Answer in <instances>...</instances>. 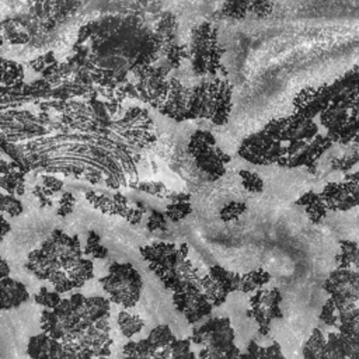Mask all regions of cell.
Listing matches in <instances>:
<instances>
[{
    "mask_svg": "<svg viewBox=\"0 0 359 359\" xmlns=\"http://www.w3.org/2000/svg\"><path fill=\"white\" fill-rule=\"evenodd\" d=\"M191 339L196 345H203L199 358H236L240 356L234 345V331L229 317H215L199 328L192 330Z\"/></svg>",
    "mask_w": 359,
    "mask_h": 359,
    "instance_id": "obj_1",
    "label": "cell"
},
{
    "mask_svg": "<svg viewBox=\"0 0 359 359\" xmlns=\"http://www.w3.org/2000/svg\"><path fill=\"white\" fill-rule=\"evenodd\" d=\"M98 282L108 293L109 300L125 309L133 307L137 303L143 287L140 273L129 262L111 264L108 275L100 278Z\"/></svg>",
    "mask_w": 359,
    "mask_h": 359,
    "instance_id": "obj_2",
    "label": "cell"
},
{
    "mask_svg": "<svg viewBox=\"0 0 359 359\" xmlns=\"http://www.w3.org/2000/svg\"><path fill=\"white\" fill-rule=\"evenodd\" d=\"M188 151L194 157L195 164L199 170L206 172L210 180L220 178L224 172V164L231 158L219 146H216V139L209 130H195L188 143Z\"/></svg>",
    "mask_w": 359,
    "mask_h": 359,
    "instance_id": "obj_3",
    "label": "cell"
},
{
    "mask_svg": "<svg viewBox=\"0 0 359 359\" xmlns=\"http://www.w3.org/2000/svg\"><path fill=\"white\" fill-rule=\"evenodd\" d=\"M323 289L335 302L339 311L355 307L359 300V271L337 266L327 276Z\"/></svg>",
    "mask_w": 359,
    "mask_h": 359,
    "instance_id": "obj_4",
    "label": "cell"
},
{
    "mask_svg": "<svg viewBox=\"0 0 359 359\" xmlns=\"http://www.w3.org/2000/svg\"><path fill=\"white\" fill-rule=\"evenodd\" d=\"M264 130L282 143L310 142L318 135V126L314 123L313 118H304L296 112L290 116L271 121Z\"/></svg>",
    "mask_w": 359,
    "mask_h": 359,
    "instance_id": "obj_5",
    "label": "cell"
},
{
    "mask_svg": "<svg viewBox=\"0 0 359 359\" xmlns=\"http://www.w3.org/2000/svg\"><path fill=\"white\" fill-rule=\"evenodd\" d=\"M282 294L280 290L273 287L271 290L257 289L255 294L250 297L251 309L247 310V317H251L258 324V332L268 335L271 331V321L273 318H282L280 310Z\"/></svg>",
    "mask_w": 359,
    "mask_h": 359,
    "instance_id": "obj_6",
    "label": "cell"
},
{
    "mask_svg": "<svg viewBox=\"0 0 359 359\" xmlns=\"http://www.w3.org/2000/svg\"><path fill=\"white\" fill-rule=\"evenodd\" d=\"M172 303L189 324H195L209 316L215 307L199 285H192L184 292H174Z\"/></svg>",
    "mask_w": 359,
    "mask_h": 359,
    "instance_id": "obj_7",
    "label": "cell"
},
{
    "mask_svg": "<svg viewBox=\"0 0 359 359\" xmlns=\"http://www.w3.org/2000/svg\"><path fill=\"white\" fill-rule=\"evenodd\" d=\"M325 206L331 212H346L359 206V182L352 180L332 181L320 192Z\"/></svg>",
    "mask_w": 359,
    "mask_h": 359,
    "instance_id": "obj_8",
    "label": "cell"
},
{
    "mask_svg": "<svg viewBox=\"0 0 359 359\" xmlns=\"http://www.w3.org/2000/svg\"><path fill=\"white\" fill-rule=\"evenodd\" d=\"M332 101V94L328 84L320 87H306L300 90L293 98V109L304 118H314L320 115Z\"/></svg>",
    "mask_w": 359,
    "mask_h": 359,
    "instance_id": "obj_9",
    "label": "cell"
},
{
    "mask_svg": "<svg viewBox=\"0 0 359 359\" xmlns=\"http://www.w3.org/2000/svg\"><path fill=\"white\" fill-rule=\"evenodd\" d=\"M334 140L325 133V135H316L314 139H311L300 151H297L294 156L287 158L282 167L294 168V167H306L311 174L317 172V163L320 157L332 147Z\"/></svg>",
    "mask_w": 359,
    "mask_h": 359,
    "instance_id": "obj_10",
    "label": "cell"
},
{
    "mask_svg": "<svg viewBox=\"0 0 359 359\" xmlns=\"http://www.w3.org/2000/svg\"><path fill=\"white\" fill-rule=\"evenodd\" d=\"M191 98V88L185 87L180 80L170 79V90L165 102L158 108L160 114L177 121H187V112Z\"/></svg>",
    "mask_w": 359,
    "mask_h": 359,
    "instance_id": "obj_11",
    "label": "cell"
},
{
    "mask_svg": "<svg viewBox=\"0 0 359 359\" xmlns=\"http://www.w3.org/2000/svg\"><path fill=\"white\" fill-rule=\"evenodd\" d=\"M330 86L332 101L359 107V66H353Z\"/></svg>",
    "mask_w": 359,
    "mask_h": 359,
    "instance_id": "obj_12",
    "label": "cell"
},
{
    "mask_svg": "<svg viewBox=\"0 0 359 359\" xmlns=\"http://www.w3.org/2000/svg\"><path fill=\"white\" fill-rule=\"evenodd\" d=\"M28 356L31 358H67L63 342L43 332L31 337L28 341Z\"/></svg>",
    "mask_w": 359,
    "mask_h": 359,
    "instance_id": "obj_13",
    "label": "cell"
},
{
    "mask_svg": "<svg viewBox=\"0 0 359 359\" xmlns=\"http://www.w3.org/2000/svg\"><path fill=\"white\" fill-rule=\"evenodd\" d=\"M1 310H11L29 299V293L24 283L8 276L1 278Z\"/></svg>",
    "mask_w": 359,
    "mask_h": 359,
    "instance_id": "obj_14",
    "label": "cell"
},
{
    "mask_svg": "<svg viewBox=\"0 0 359 359\" xmlns=\"http://www.w3.org/2000/svg\"><path fill=\"white\" fill-rule=\"evenodd\" d=\"M296 205L299 206H304L306 209V213L310 219L311 223L314 224H318L323 222V219L327 216V206L321 198V195L318 192H314V191H307L304 192L297 201H296Z\"/></svg>",
    "mask_w": 359,
    "mask_h": 359,
    "instance_id": "obj_15",
    "label": "cell"
},
{
    "mask_svg": "<svg viewBox=\"0 0 359 359\" xmlns=\"http://www.w3.org/2000/svg\"><path fill=\"white\" fill-rule=\"evenodd\" d=\"M231 93H233V86L227 80H222L217 100H216L215 114L210 119L213 125H224L229 121L230 111H231Z\"/></svg>",
    "mask_w": 359,
    "mask_h": 359,
    "instance_id": "obj_16",
    "label": "cell"
},
{
    "mask_svg": "<svg viewBox=\"0 0 359 359\" xmlns=\"http://www.w3.org/2000/svg\"><path fill=\"white\" fill-rule=\"evenodd\" d=\"M167 199H170V203L167 205V209H165V215H167L168 220L180 222L192 212V206L189 202L191 201L189 194L171 192Z\"/></svg>",
    "mask_w": 359,
    "mask_h": 359,
    "instance_id": "obj_17",
    "label": "cell"
},
{
    "mask_svg": "<svg viewBox=\"0 0 359 359\" xmlns=\"http://www.w3.org/2000/svg\"><path fill=\"white\" fill-rule=\"evenodd\" d=\"M209 275L213 278L219 289L227 296L230 292L238 290L240 289V280L241 275L237 272H231L224 269L220 265H212L209 268Z\"/></svg>",
    "mask_w": 359,
    "mask_h": 359,
    "instance_id": "obj_18",
    "label": "cell"
},
{
    "mask_svg": "<svg viewBox=\"0 0 359 359\" xmlns=\"http://www.w3.org/2000/svg\"><path fill=\"white\" fill-rule=\"evenodd\" d=\"M337 266L359 271V244L352 240H339V252L335 255Z\"/></svg>",
    "mask_w": 359,
    "mask_h": 359,
    "instance_id": "obj_19",
    "label": "cell"
},
{
    "mask_svg": "<svg viewBox=\"0 0 359 359\" xmlns=\"http://www.w3.org/2000/svg\"><path fill=\"white\" fill-rule=\"evenodd\" d=\"M358 164H359V144H355V143L348 144L342 156H335L330 161L331 170L341 171L344 174L349 172Z\"/></svg>",
    "mask_w": 359,
    "mask_h": 359,
    "instance_id": "obj_20",
    "label": "cell"
},
{
    "mask_svg": "<svg viewBox=\"0 0 359 359\" xmlns=\"http://www.w3.org/2000/svg\"><path fill=\"white\" fill-rule=\"evenodd\" d=\"M0 187L3 191L13 195H24L25 192V172L17 168H11L7 174H1Z\"/></svg>",
    "mask_w": 359,
    "mask_h": 359,
    "instance_id": "obj_21",
    "label": "cell"
},
{
    "mask_svg": "<svg viewBox=\"0 0 359 359\" xmlns=\"http://www.w3.org/2000/svg\"><path fill=\"white\" fill-rule=\"evenodd\" d=\"M66 272L69 278L73 280L74 287L79 289L94 276V265L91 259L80 258L72 268L66 269Z\"/></svg>",
    "mask_w": 359,
    "mask_h": 359,
    "instance_id": "obj_22",
    "label": "cell"
},
{
    "mask_svg": "<svg viewBox=\"0 0 359 359\" xmlns=\"http://www.w3.org/2000/svg\"><path fill=\"white\" fill-rule=\"evenodd\" d=\"M325 345H327V338L324 337L323 331L320 328H314L311 331V335L303 345V356L314 358V359L324 358L325 356Z\"/></svg>",
    "mask_w": 359,
    "mask_h": 359,
    "instance_id": "obj_23",
    "label": "cell"
},
{
    "mask_svg": "<svg viewBox=\"0 0 359 359\" xmlns=\"http://www.w3.org/2000/svg\"><path fill=\"white\" fill-rule=\"evenodd\" d=\"M271 279V275L264 271V269H254L250 271L244 275H241V280H240V292L243 293H250V292H255L257 289L262 287L265 283H268Z\"/></svg>",
    "mask_w": 359,
    "mask_h": 359,
    "instance_id": "obj_24",
    "label": "cell"
},
{
    "mask_svg": "<svg viewBox=\"0 0 359 359\" xmlns=\"http://www.w3.org/2000/svg\"><path fill=\"white\" fill-rule=\"evenodd\" d=\"M338 331L359 338V307H351L339 311Z\"/></svg>",
    "mask_w": 359,
    "mask_h": 359,
    "instance_id": "obj_25",
    "label": "cell"
},
{
    "mask_svg": "<svg viewBox=\"0 0 359 359\" xmlns=\"http://www.w3.org/2000/svg\"><path fill=\"white\" fill-rule=\"evenodd\" d=\"M86 307H87V320L90 323H95L101 318L109 317V309H111L109 300L102 296L87 297Z\"/></svg>",
    "mask_w": 359,
    "mask_h": 359,
    "instance_id": "obj_26",
    "label": "cell"
},
{
    "mask_svg": "<svg viewBox=\"0 0 359 359\" xmlns=\"http://www.w3.org/2000/svg\"><path fill=\"white\" fill-rule=\"evenodd\" d=\"M174 339H175L174 334L171 332L170 327L165 324H161V325H157L156 328H153L147 337V341L150 342L151 348L154 349V358H157V353L161 349L167 348Z\"/></svg>",
    "mask_w": 359,
    "mask_h": 359,
    "instance_id": "obj_27",
    "label": "cell"
},
{
    "mask_svg": "<svg viewBox=\"0 0 359 359\" xmlns=\"http://www.w3.org/2000/svg\"><path fill=\"white\" fill-rule=\"evenodd\" d=\"M191 337L185 339H174L167 348L157 353V358H195L196 355L191 351Z\"/></svg>",
    "mask_w": 359,
    "mask_h": 359,
    "instance_id": "obj_28",
    "label": "cell"
},
{
    "mask_svg": "<svg viewBox=\"0 0 359 359\" xmlns=\"http://www.w3.org/2000/svg\"><path fill=\"white\" fill-rule=\"evenodd\" d=\"M118 325H119L121 332L123 334V337L130 339L135 334L142 331V328L144 325V321L139 316L130 314L126 310H122L118 314Z\"/></svg>",
    "mask_w": 359,
    "mask_h": 359,
    "instance_id": "obj_29",
    "label": "cell"
},
{
    "mask_svg": "<svg viewBox=\"0 0 359 359\" xmlns=\"http://www.w3.org/2000/svg\"><path fill=\"white\" fill-rule=\"evenodd\" d=\"M41 328L43 332L49 334L55 339L62 341L65 337V330L62 328V325L52 309H45L41 313Z\"/></svg>",
    "mask_w": 359,
    "mask_h": 359,
    "instance_id": "obj_30",
    "label": "cell"
},
{
    "mask_svg": "<svg viewBox=\"0 0 359 359\" xmlns=\"http://www.w3.org/2000/svg\"><path fill=\"white\" fill-rule=\"evenodd\" d=\"M201 287H202L203 293L208 296V299L213 303L215 307L222 306L226 302V299H227V296L219 289V286L216 285L213 278L209 275V272L202 276Z\"/></svg>",
    "mask_w": 359,
    "mask_h": 359,
    "instance_id": "obj_31",
    "label": "cell"
},
{
    "mask_svg": "<svg viewBox=\"0 0 359 359\" xmlns=\"http://www.w3.org/2000/svg\"><path fill=\"white\" fill-rule=\"evenodd\" d=\"M1 84L3 86H15L22 83L24 77V69L22 66L17 65L15 62H10L3 59V66H1Z\"/></svg>",
    "mask_w": 359,
    "mask_h": 359,
    "instance_id": "obj_32",
    "label": "cell"
},
{
    "mask_svg": "<svg viewBox=\"0 0 359 359\" xmlns=\"http://www.w3.org/2000/svg\"><path fill=\"white\" fill-rule=\"evenodd\" d=\"M123 355L129 358H154V349L151 348L147 338L137 342L129 341L123 346Z\"/></svg>",
    "mask_w": 359,
    "mask_h": 359,
    "instance_id": "obj_33",
    "label": "cell"
},
{
    "mask_svg": "<svg viewBox=\"0 0 359 359\" xmlns=\"http://www.w3.org/2000/svg\"><path fill=\"white\" fill-rule=\"evenodd\" d=\"M84 254L97 259H105L109 254L108 248L100 243V236L94 230H90L87 233V244L84 248Z\"/></svg>",
    "mask_w": 359,
    "mask_h": 359,
    "instance_id": "obj_34",
    "label": "cell"
},
{
    "mask_svg": "<svg viewBox=\"0 0 359 359\" xmlns=\"http://www.w3.org/2000/svg\"><path fill=\"white\" fill-rule=\"evenodd\" d=\"M86 199L98 210L105 215H115V203L112 198H108L104 194H97L95 191H87Z\"/></svg>",
    "mask_w": 359,
    "mask_h": 359,
    "instance_id": "obj_35",
    "label": "cell"
},
{
    "mask_svg": "<svg viewBox=\"0 0 359 359\" xmlns=\"http://www.w3.org/2000/svg\"><path fill=\"white\" fill-rule=\"evenodd\" d=\"M324 358H345V349H344V338L342 332H330L327 335V345H325V356Z\"/></svg>",
    "mask_w": 359,
    "mask_h": 359,
    "instance_id": "obj_36",
    "label": "cell"
},
{
    "mask_svg": "<svg viewBox=\"0 0 359 359\" xmlns=\"http://www.w3.org/2000/svg\"><path fill=\"white\" fill-rule=\"evenodd\" d=\"M318 320L323 324H325V325L338 328V324H339V309L337 307L335 302L331 297H328L325 300V303L323 304L321 311L318 314Z\"/></svg>",
    "mask_w": 359,
    "mask_h": 359,
    "instance_id": "obj_37",
    "label": "cell"
},
{
    "mask_svg": "<svg viewBox=\"0 0 359 359\" xmlns=\"http://www.w3.org/2000/svg\"><path fill=\"white\" fill-rule=\"evenodd\" d=\"M130 188H135L137 191L146 192L149 195L157 196V198H168V195L171 194V191L160 181H142L139 184H130Z\"/></svg>",
    "mask_w": 359,
    "mask_h": 359,
    "instance_id": "obj_38",
    "label": "cell"
},
{
    "mask_svg": "<svg viewBox=\"0 0 359 359\" xmlns=\"http://www.w3.org/2000/svg\"><path fill=\"white\" fill-rule=\"evenodd\" d=\"M238 175L241 177V184L244 189L250 194H261L264 191V180L258 174L248 170H241Z\"/></svg>",
    "mask_w": 359,
    "mask_h": 359,
    "instance_id": "obj_39",
    "label": "cell"
},
{
    "mask_svg": "<svg viewBox=\"0 0 359 359\" xmlns=\"http://www.w3.org/2000/svg\"><path fill=\"white\" fill-rule=\"evenodd\" d=\"M247 209H248V206L245 202L231 201L220 209L219 217L222 222H231V220L238 219Z\"/></svg>",
    "mask_w": 359,
    "mask_h": 359,
    "instance_id": "obj_40",
    "label": "cell"
},
{
    "mask_svg": "<svg viewBox=\"0 0 359 359\" xmlns=\"http://www.w3.org/2000/svg\"><path fill=\"white\" fill-rule=\"evenodd\" d=\"M48 280L53 285V289L56 292H59V293H65V292H69V290L74 289V283L69 278V275H67V272L65 269L53 271Z\"/></svg>",
    "mask_w": 359,
    "mask_h": 359,
    "instance_id": "obj_41",
    "label": "cell"
},
{
    "mask_svg": "<svg viewBox=\"0 0 359 359\" xmlns=\"http://www.w3.org/2000/svg\"><path fill=\"white\" fill-rule=\"evenodd\" d=\"M24 210L22 203L20 202V199H17L13 194H6V191H3L1 194V213L3 215H8L11 217H15L18 215H21Z\"/></svg>",
    "mask_w": 359,
    "mask_h": 359,
    "instance_id": "obj_42",
    "label": "cell"
},
{
    "mask_svg": "<svg viewBox=\"0 0 359 359\" xmlns=\"http://www.w3.org/2000/svg\"><path fill=\"white\" fill-rule=\"evenodd\" d=\"M60 293L59 292H49L46 287H41L39 292L34 296V300L36 302V304L43 306L45 309H55L60 302Z\"/></svg>",
    "mask_w": 359,
    "mask_h": 359,
    "instance_id": "obj_43",
    "label": "cell"
},
{
    "mask_svg": "<svg viewBox=\"0 0 359 359\" xmlns=\"http://www.w3.org/2000/svg\"><path fill=\"white\" fill-rule=\"evenodd\" d=\"M251 0H229L224 4V13L231 18H241L250 8Z\"/></svg>",
    "mask_w": 359,
    "mask_h": 359,
    "instance_id": "obj_44",
    "label": "cell"
},
{
    "mask_svg": "<svg viewBox=\"0 0 359 359\" xmlns=\"http://www.w3.org/2000/svg\"><path fill=\"white\" fill-rule=\"evenodd\" d=\"M167 215L160 212V210H156V209H151V213L147 219V230L149 231H157V230H161V231H165L167 230Z\"/></svg>",
    "mask_w": 359,
    "mask_h": 359,
    "instance_id": "obj_45",
    "label": "cell"
},
{
    "mask_svg": "<svg viewBox=\"0 0 359 359\" xmlns=\"http://www.w3.org/2000/svg\"><path fill=\"white\" fill-rule=\"evenodd\" d=\"M41 181V185L43 187V191L45 194L52 198L53 195L59 194L63 188V182L60 180H57L56 177H52V175H41L39 178Z\"/></svg>",
    "mask_w": 359,
    "mask_h": 359,
    "instance_id": "obj_46",
    "label": "cell"
},
{
    "mask_svg": "<svg viewBox=\"0 0 359 359\" xmlns=\"http://www.w3.org/2000/svg\"><path fill=\"white\" fill-rule=\"evenodd\" d=\"M74 203H76V199H74L73 194L72 192H63L60 199H59V206L56 209V215L60 216V217H65V216L70 215L73 212Z\"/></svg>",
    "mask_w": 359,
    "mask_h": 359,
    "instance_id": "obj_47",
    "label": "cell"
},
{
    "mask_svg": "<svg viewBox=\"0 0 359 359\" xmlns=\"http://www.w3.org/2000/svg\"><path fill=\"white\" fill-rule=\"evenodd\" d=\"M250 8L259 17H265L272 10V0H251Z\"/></svg>",
    "mask_w": 359,
    "mask_h": 359,
    "instance_id": "obj_48",
    "label": "cell"
},
{
    "mask_svg": "<svg viewBox=\"0 0 359 359\" xmlns=\"http://www.w3.org/2000/svg\"><path fill=\"white\" fill-rule=\"evenodd\" d=\"M144 210H146V206H144L143 203L137 202L135 208L129 206V209H128V212H126V215H125V219H126L129 223H132V224H137V223L142 220V216H143Z\"/></svg>",
    "mask_w": 359,
    "mask_h": 359,
    "instance_id": "obj_49",
    "label": "cell"
},
{
    "mask_svg": "<svg viewBox=\"0 0 359 359\" xmlns=\"http://www.w3.org/2000/svg\"><path fill=\"white\" fill-rule=\"evenodd\" d=\"M112 199H114V203H115V215H119V216L125 217V215L129 209V203H128L126 196H123L121 192H115L112 195Z\"/></svg>",
    "mask_w": 359,
    "mask_h": 359,
    "instance_id": "obj_50",
    "label": "cell"
},
{
    "mask_svg": "<svg viewBox=\"0 0 359 359\" xmlns=\"http://www.w3.org/2000/svg\"><path fill=\"white\" fill-rule=\"evenodd\" d=\"M240 356H244V358H265V348L259 346L254 339H251L247 345V352L240 353Z\"/></svg>",
    "mask_w": 359,
    "mask_h": 359,
    "instance_id": "obj_51",
    "label": "cell"
},
{
    "mask_svg": "<svg viewBox=\"0 0 359 359\" xmlns=\"http://www.w3.org/2000/svg\"><path fill=\"white\" fill-rule=\"evenodd\" d=\"M32 195H35L39 202H41V206H52L53 205V201L52 198H49L45 191H43V187L41 184H36L34 188H32Z\"/></svg>",
    "mask_w": 359,
    "mask_h": 359,
    "instance_id": "obj_52",
    "label": "cell"
},
{
    "mask_svg": "<svg viewBox=\"0 0 359 359\" xmlns=\"http://www.w3.org/2000/svg\"><path fill=\"white\" fill-rule=\"evenodd\" d=\"M265 358H283L280 345L276 341H273L269 346L265 348Z\"/></svg>",
    "mask_w": 359,
    "mask_h": 359,
    "instance_id": "obj_53",
    "label": "cell"
},
{
    "mask_svg": "<svg viewBox=\"0 0 359 359\" xmlns=\"http://www.w3.org/2000/svg\"><path fill=\"white\" fill-rule=\"evenodd\" d=\"M86 180L90 181L91 184H98L101 180H102V174L95 171V170H91L87 175H86Z\"/></svg>",
    "mask_w": 359,
    "mask_h": 359,
    "instance_id": "obj_54",
    "label": "cell"
},
{
    "mask_svg": "<svg viewBox=\"0 0 359 359\" xmlns=\"http://www.w3.org/2000/svg\"><path fill=\"white\" fill-rule=\"evenodd\" d=\"M1 227H3V230H1V237L4 238V237L7 236V233L10 231V229H11L10 224H8V222L6 220V216H4V215L1 216Z\"/></svg>",
    "mask_w": 359,
    "mask_h": 359,
    "instance_id": "obj_55",
    "label": "cell"
},
{
    "mask_svg": "<svg viewBox=\"0 0 359 359\" xmlns=\"http://www.w3.org/2000/svg\"><path fill=\"white\" fill-rule=\"evenodd\" d=\"M8 273H10V266H8V264H7V261L4 259V258H1V278H6V276H8Z\"/></svg>",
    "mask_w": 359,
    "mask_h": 359,
    "instance_id": "obj_56",
    "label": "cell"
},
{
    "mask_svg": "<svg viewBox=\"0 0 359 359\" xmlns=\"http://www.w3.org/2000/svg\"><path fill=\"white\" fill-rule=\"evenodd\" d=\"M344 178H345V180H352V181L359 182V170H356V171H353V172H346Z\"/></svg>",
    "mask_w": 359,
    "mask_h": 359,
    "instance_id": "obj_57",
    "label": "cell"
},
{
    "mask_svg": "<svg viewBox=\"0 0 359 359\" xmlns=\"http://www.w3.org/2000/svg\"><path fill=\"white\" fill-rule=\"evenodd\" d=\"M355 144H359V116L356 119V123H355V137H353V142Z\"/></svg>",
    "mask_w": 359,
    "mask_h": 359,
    "instance_id": "obj_58",
    "label": "cell"
}]
</instances>
